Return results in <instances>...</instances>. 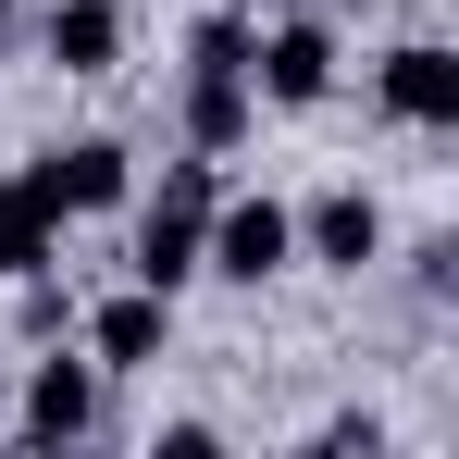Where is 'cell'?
<instances>
[{
  "instance_id": "cell-9",
  "label": "cell",
  "mask_w": 459,
  "mask_h": 459,
  "mask_svg": "<svg viewBox=\"0 0 459 459\" xmlns=\"http://www.w3.org/2000/svg\"><path fill=\"white\" fill-rule=\"evenodd\" d=\"M299 248H310V261H335V273H360V261H373V248H385V212H373V199H360V186H335V199H310V224H299Z\"/></svg>"
},
{
  "instance_id": "cell-1",
  "label": "cell",
  "mask_w": 459,
  "mask_h": 459,
  "mask_svg": "<svg viewBox=\"0 0 459 459\" xmlns=\"http://www.w3.org/2000/svg\"><path fill=\"white\" fill-rule=\"evenodd\" d=\"M299 261V212L286 199H212V224H199V273H224V286H273Z\"/></svg>"
},
{
  "instance_id": "cell-4",
  "label": "cell",
  "mask_w": 459,
  "mask_h": 459,
  "mask_svg": "<svg viewBox=\"0 0 459 459\" xmlns=\"http://www.w3.org/2000/svg\"><path fill=\"white\" fill-rule=\"evenodd\" d=\"M248 87H261L273 112H310V100L335 87V38H323V25H273V38H248Z\"/></svg>"
},
{
  "instance_id": "cell-2",
  "label": "cell",
  "mask_w": 459,
  "mask_h": 459,
  "mask_svg": "<svg viewBox=\"0 0 459 459\" xmlns=\"http://www.w3.org/2000/svg\"><path fill=\"white\" fill-rule=\"evenodd\" d=\"M199 224H212V161H174V174H161V199L137 212V286L174 299V286L199 273Z\"/></svg>"
},
{
  "instance_id": "cell-3",
  "label": "cell",
  "mask_w": 459,
  "mask_h": 459,
  "mask_svg": "<svg viewBox=\"0 0 459 459\" xmlns=\"http://www.w3.org/2000/svg\"><path fill=\"white\" fill-rule=\"evenodd\" d=\"M385 112L422 125V137L459 125V50H447V38H397V50H385Z\"/></svg>"
},
{
  "instance_id": "cell-7",
  "label": "cell",
  "mask_w": 459,
  "mask_h": 459,
  "mask_svg": "<svg viewBox=\"0 0 459 459\" xmlns=\"http://www.w3.org/2000/svg\"><path fill=\"white\" fill-rule=\"evenodd\" d=\"M25 435H38V447L100 435V360H38V373H25Z\"/></svg>"
},
{
  "instance_id": "cell-12",
  "label": "cell",
  "mask_w": 459,
  "mask_h": 459,
  "mask_svg": "<svg viewBox=\"0 0 459 459\" xmlns=\"http://www.w3.org/2000/svg\"><path fill=\"white\" fill-rule=\"evenodd\" d=\"M248 38H261L248 13H212V25L186 38V63H224V75H248Z\"/></svg>"
},
{
  "instance_id": "cell-14",
  "label": "cell",
  "mask_w": 459,
  "mask_h": 459,
  "mask_svg": "<svg viewBox=\"0 0 459 459\" xmlns=\"http://www.w3.org/2000/svg\"><path fill=\"white\" fill-rule=\"evenodd\" d=\"M0 13H13V0H0Z\"/></svg>"
},
{
  "instance_id": "cell-6",
  "label": "cell",
  "mask_w": 459,
  "mask_h": 459,
  "mask_svg": "<svg viewBox=\"0 0 459 459\" xmlns=\"http://www.w3.org/2000/svg\"><path fill=\"white\" fill-rule=\"evenodd\" d=\"M161 335H174V299H161V286H125V299H100V310H87L100 373H150V360H161Z\"/></svg>"
},
{
  "instance_id": "cell-5",
  "label": "cell",
  "mask_w": 459,
  "mask_h": 459,
  "mask_svg": "<svg viewBox=\"0 0 459 459\" xmlns=\"http://www.w3.org/2000/svg\"><path fill=\"white\" fill-rule=\"evenodd\" d=\"M38 186H50L63 212H125V186H137V161H125V137H63V150L38 161Z\"/></svg>"
},
{
  "instance_id": "cell-10",
  "label": "cell",
  "mask_w": 459,
  "mask_h": 459,
  "mask_svg": "<svg viewBox=\"0 0 459 459\" xmlns=\"http://www.w3.org/2000/svg\"><path fill=\"white\" fill-rule=\"evenodd\" d=\"M38 38H50L63 75H112V63H125V13H112V0H63Z\"/></svg>"
},
{
  "instance_id": "cell-8",
  "label": "cell",
  "mask_w": 459,
  "mask_h": 459,
  "mask_svg": "<svg viewBox=\"0 0 459 459\" xmlns=\"http://www.w3.org/2000/svg\"><path fill=\"white\" fill-rule=\"evenodd\" d=\"M38 261H63V199L25 161V174H0V273H38Z\"/></svg>"
},
{
  "instance_id": "cell-13",
  "label": "cell",
  "mask_w": 459,
  "mask_h": 459,
  "mask_svg": "<svg viewBox=\"0 0 459 459\" xmlns=\"http://www.w3.org/2000/svg\"><path fill=\"white\" fill-rule=\"evenodd\" d=\"M13 286H25V335H63V286H50V261H38V273H13Z\"/></svg>"
},
{
  "instance_id": "cell-11",
  "label": "cell",
  "mask_w": 459,
  "mask_h": 459,
  "mask_svg": "<svg viewBox=\"0 0 459 459\" xmlns=\"http://www.w3.org/2000/svg\"><path fill=\"white\" fill-rule=\"evenodd\" d=\"M248 112H261V87H248V75L186 63V137H199V150H236V137H248Z\"/></svg>"
}]
</instances>
